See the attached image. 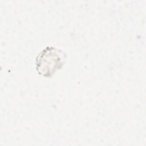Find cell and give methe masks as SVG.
Instances as JSON below:
<instances>
[{"label": "cell", "instance_id": "1", "mask_svg": "<svg viewBox=\"0 0 146 146\" xmlns=\"http://www.w3.org/2000/svg\"><path fill=\"white\" fill-rule=\"evenodd\" d=\"M61 51L56 50L52 47H47L36 58V68L39 73L47 76L60 68V65L62 64V56Z\"/></svg>", "mask_w": 146, "mask_h": 146}]
</instances>
